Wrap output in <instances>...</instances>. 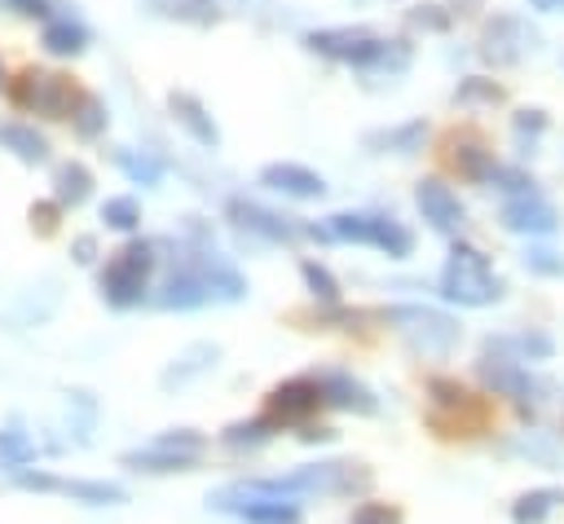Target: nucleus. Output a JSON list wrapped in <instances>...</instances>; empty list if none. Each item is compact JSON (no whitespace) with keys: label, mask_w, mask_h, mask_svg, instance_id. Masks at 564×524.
<instances>
[{"label":"nucleus","mask_w":564,"mask_h":524,"mask_svg":"<svg viewBox=\"0 0 564 524\" xmlns=\"http://www.w3.org/2000/svg\"><path fill=\"white\" fill-rule=\"evenodd\" d=\"M304 44L317 57L348 62V66H361V70H405L410 66V44L405 40H383L366 26H322V31H308Z\"/></svg>","instance_id":"f257e3e1"},{"label":"nucleus","mask_w":564,"mask_h":524,"mask_svg":"<svg viewBox=\"0 0 564 524\" xmlns=\"http://www.w3.org/2000/svg\"><path fill=\"white\" fill-rule=\"evenodd\" d=\"M436 286H441V295L449 304H463V308H485V304H498L502 299V277L467 242H454L449 247V260H445Z\"/></svg>","instance_id":"f03ea898"},{"label":"nucleus","mask_w":564,"mask_h":524,"mask_svg":"<svg viewBox=\"0 0 564 524\" xmlns=\"http://www.w3.org/2000/svg\"><path fill=\"white\" fill-rule=\"evenodd\" d=\"M304 233L322 238V242H366V247H379L388 255H410L414 251V233L401 220L370 216V211H339L326 225H304Z\"/></svg>","instance_id":"7ed1b4c3"},{"label":"nucleus","mask_w":564,"mask_h":524,"mask_svg":"<svg viewBox=\"0 0 564 524\" xmlns=\"http://www.w3.org/2000/svg\"><path fill=\"white\" fill-rule=\"evenodd\" d=\"M79 97H84V88L70 84L66 75H57V70L26 66V70H18L9 79V101L22 106V110H35L44 119H70L75 106H79Z\"/></svg>","instance_id":"20e7f679"},{"label":"nucleus","mask_w":564,"mask_h":524,"mask_svg":"<svg viewBox=\"0 0 564 524\" xmlns=\"http://www.w3.org/2000/svg\"><path fill=\"white\" fill-rule=\"evenodd\" d=\"M154 242H123L115 255H110V264H106V273H101V299L110 304V308H132V304H141V295H145V286H150V273H154Z\"/></svg>","instance_id":"39448f33"},{"label":"nucleus","mask_w":564,"mask_h":524,"mask_svg":"<svg viewBox=\"0 0 564 524\" xmlns=\"http://www.w3.org/2000/svg\"><path fill=\"white\" fill-rule=\"evenodd\" d=\"M198 454H203V436L189 427H176V432H163L150 445L123 454V467H132V471H189L198 462Z\"/></svg>","instance_id":"423d86ee"},{"label":"nucleus","mask_w":564,"mask_h":524,"mask_svg":"<svg viewBox=\"0 0 564 524\" xmlns=\"http://www.w3.org/2000/svg\"><path fill=\"white\" fill-rule=\"evenodd\" d=\"M383 317L397 321L405 330V339L414 348H423V352H449L458 343V321L445 317V313H436V308H427V304H397Z\"/></svg>","instance_id":"0eeeda50"},{"label":"nucleus","mask_w":564,"mask_h":524,"mask_svg":"<svg viewBox=\"0 0 564 524\" xmlns=\"http://www.w3.org/2000/svg\"><path fill=\"white\" fill-rule=\"evenodd\" d=\"M18 489H31V493H66L75 502H88V506H119L128 502V493L119 484H106V480H62V476H48V471H13Z\"/></svg>","instance_id":"6e6552de"},{"label":"nucleus","mask_w":564,"mask_h":524,"mask_svg":"<svg viewBox=\"0 0 564 524\" xmlns=\"http://www.w3.org/2000/svg\"><path fill=\"white\" fill-rule=\"evenodd\" d=\"M317 405H322L317 379L304 374V379H286V383H278V387L269 392V410H264V414L282 427V423H308V418L317 414Z\"/></svg>","instance_id":"1a4fd4ad"},{"label":"nucleus","mask_w":564,"mask_h":524,"mask_svg":"<svg viewBox=\"0 0 564 524\" xmlns=\"http://www.w3.org/2000/svg\"><path fill=\"white\" fill-rule=\"evenodd\" d=\"M414 203H419L423 220H427L432 229H441V233H458L463 220H467V207L458 203V194H454L445 181H436V176H427V181L414 185Z\"/></svg>","instance_id":"9d476101"},{"label":"nucleus","mask_w":564,"mask_h":524,"mask_svg":"<svg viewBox=\"0 0 564 524\" xmlns=\"http://www.w3.org/2000/svg\"><path fill=\"white\" fill-rule=\"evenodd\" d=\"M529 40H533V31H524L520 18L498 13V18H489L485 31H480V57H489L494 66H511V62H520V53L529 48Z\"/></svg>","instance_id":"9b49d317"},{"label":"nucleus","mask_w":564,"mask_h":524,"mask_svg":"<svg viewBox=\"0 0 564 524\" xmlns=\"http://www.w3.org/2000/svg\"><path fill=\"white\" fill-rule=\"evenodd\" d=\"M207 269H212V255H203L198 264H185L181 273L167 277V286L154 295L159 308H198L212 299V282H207Z\"/></svg>","instance_id":"f8f14e48"},{"label":"nucleus","mask_w":564,"mask_h":524,"mask_svg":"<svg viewBox=\"0 0 564 524\" xmlns=\"http://www.w3.org/2000/svg\"><path fill=\"white\" fill-rule=\"evenodd\" d=\"M313 379H317L322 405H335V410H348V414H375V410H379L375 392H370L361 379L344 374V370H322V374H313Z\"/></svg>","instance_id":"ddd939ff"},{"label":"nucleus","mask_w":564,"mask_h":524,"mask_svg":"<svg viewBox=\"0 0 564 524\" xmlns=\"http://www.w3.org/2000/svg\"><path fill=\"white\" fill-rule=\"evenodd\" d=\"M555 225H560V216H555V207H551L542 194H529V198H511V203L502 207V229H511V233L546 238V233H555Z\"/></svg>","instance_id":"4468645a"},{"label":"nucleus","mask_w":564,"mask_h":524,"mask_svg":"<svg viewBox=\"0 0 564 524\" xmlns=\"http://www.w3.org/2000/svg\"><path fill=\"white\" fill-rule=\"evenodd\" d=\"M229 220L251 229V233H260V238H269V242H291L295 233H304V225H291L286 216L264 211L260 203H247V198H229Z\"/></svg>","instance_id":"2eb2a0df"},{"label":"nucleus","mask_w":564,"mask_h":524,"mask_svg":"<svg viewBox=\"0 0 564 524\" xmlns=\"http://www.w3.org/2000/svg\"><path fill=\"white\" fill-rule=\"evenodd\" d=\"M480 379H485V387H494V392H502V396H516V401H524L538 383L529 379V370L516 361V357H502V352H494V348H485V357H480Z\"/></svg>","instance_id":"dca6fc26"},{"label":"nucleus","mask_w":564,"mask_h":524,"mask_svg":"<svg viewBox=\"0 0 564 524\" xmlns=\"http://www.w3.org/2000/svg\"><path fill=\"white\" fill-rule=\"evenodd\" d=\"M260 181L286 198H322L326 194V181L304 163H269V167H260Z\"/></svg>","instance_id":"f3484780"},{"label":"nucleus","mask_w":564,"mask_h":524,"mask_svg":"<svg viewBox=\"0 0 564 524\" xmlns=\"http://www.w3.org/2000/svg\"><path fill=\"white\" fill-rule=\"evenodd\" d=\"M167 110H172V119L198 141V145H220V128H216V119L207 114V106L194 97V92H167Z\"/></svg>","instance_id":"a211bd4d"},{"label":"nucleus","mask_w":564,"mask_h":524,"mask_svg":"<svg viewBox=\"0 0 564 524\" xmlns=\"http://www.w3.org/2000/svg\"><path fill=\"white\" fill-rule=\"evenodd\" d=\"M88 194H93V172L84 163H75V159L57 163V172H53V203L57 207H84Z\"/></svg>","instance_id":"6ab92c4d"},{"label":"nucleus","mask_w":564,"mask_h":524,"mask_svg":"<svg viewBox=\"0 0 564 524\" xmlns=\"http://www.w3.org/2000/svg\"><path fill=\"white\" fill-rule=\"evenodd\" d=\"M44 48H48L53 57H79V53L88 48V26H84L79 18H70V13L53 18V22L44 26Z\"/></svg>","instance_id":"aec40b11"},{"label":"nucleus","mask_w":564,"mask_h":524,"mask_svg":"<svg viewBox=\"0 0 564 524\" xmlns=\"http://www.w3.org/2000/svg\"><path fill=\"white\" fill-rule=\"evenodd\" d=\"M423 137H427V123L423 119H410V123H397V128H383V132H366V145L370 150L414 154V150H423Z\"/></svg>","instance_id":"412c9836"},{"label":"nucleus","mask_w":564,"mask_h":524,"mask_svg":"<svg viewBox=\"0 0 564 524\" xmlns=\"http://www.w3.org/2000/svg\"><path fill=\"white\" fill-rule=\"evenodd\" d=\"M0 145H9V150H13L22 163H31V167L48 159V141H44L31 123H4V128H0Z\"/></svg>","instance_id":"4be33fe9"},{"label":"nucleus","mask_w":564,"mask_h":524,"mask_svg":"<svg viewBox=\"0 0 564 524\" xmlns=\"http://www.w3.org/2000/svg\"><path fill=\"white\" fill-rule=\"evenodd\" d=\"M560 502H564V489H533V493H520L516 506H511V524H542Z\"/></svg>","instance_id":"5701e85b"},{"label":"nucleus","mask_w":564,"mask_h":524,"mask_svg":"<svg viewBox=\"0 0 564 524\" xmlns=\"http://www.w3.org/2000/svg\"><path fill=\"white\" fill-rule=\"evenodd\" d=\"M449 150H454L449 159H454V167H458L463 176H471V181H485V176H489L494 154H489V150H485L476 137H463V141L454 137V141H449Z\"/></svg>","instance_id":"b1692460"},{"label":"nucleus","mask_w":564,"mask_h":524,"mask_svg":"<svg viewBox=\"0 0 564 524\" xmlns=\"http://www.w3.org/2000/svg\"><path fill=\"white\" fill-rule=\"evenodd\" d=\"M273 432H278V423H273L269 414H260V418H251V423H229V427L220 432V440H225L229 449H260L264 440H273Z\"/></svg>","instance_id":"393cba45"},{"label":"nucleus","mask_w":564,"mask_h":524,"mask_svg":"<svg viewBox=\"0 0 564 524\" xmlns=\"http://www.w3.org/2000/svg\"><path fill=\"white\" fill-rule=\"evenodd\" d=\"M485 348H494V352H516V361H546V357L555 352V343H551L546 335H538V330H524V335H516V339H489Z\"/></svg>","instance_id":"a878e982"},{"label":"nucleus","mask_w":564,"mask_h":524,"mask_svg":"<svg viewBox=\"0 0 564 524\" xmlns=\"http://www.w3.org/2000/svg\"><path fill=\"white\" fill-rule=\"evenodd\" d=\"M238 511H242L247 524H300V506H295V502L260 498V502H242Z\"/></svg>","instance_id":"bb28decb"},{"label":"nucleus","mask_w":564,"mask_h":524,"mask_svg":"<svg viewBox=\"0 0 564 524\" xmlns=\"http://www.w3.org/2000/svg\"><path fill=\"white\" fill-rule=\"evenodd\" d=\"M106 119H110V114H106V101L84 88V97H79V106H75V114H70V128H75L79 137H101V132H106Z\"/></svg>","instance_id":"cd10ccee"},{"label":"nucleus","mask_w":564,"mask_h":524,"mask_svg":"<svg viewBox=\"0 0 564 524\" xmlns=\"http://www.w3.org/2000/svg\"><path fill=\"white\" fill-rule=\"evenodd\" d=\"M485 181H489L494 189L511 194V198H529V194H538V181H533L529 172H520V167H502V163H494Z\"/></svg>","instance_id":"c85d7f7f"},{"label":"nucleus","mask_w":564,"mask_h":524,"mask_svg":"<svg viewBox=\"0 0 564 524\" xmlns=\"http://www.w3.org/2000/svg\"><path fill=\"white\" fill-rule=\"evenodd\" d=\"M454 101L458 106H494V101H502V88L494 84V79H485V75H467V79H458V88H454Z\"/></svg>","instance_id":"c756f323"},{"label":"nucleus","mask_w":564,"mask_h":524,"mask_svg":"<svg viewBox=\"0 0 564 524\" xmlns=\"http://www.w3.org/2000/svg\"><path fill=\"white\" fill-rule=\"evenodd\" d=\"M101 220H106L110 229L128 233V229H137V225H141V207H137V198L119 194V198H106V203H101Z\"/></svg>","instance_id":"7c9ffc66"},{"label":"nucleus","mask_w":564,"mask_h":524,"mask_svg":"<svg viewBox=\"0 0 564 524\" xmlns=\"http://www.w3.org/2000/svg\"><path fill=\"white\" fill-rule=\"evenodd\" d=\"M546 132V110H516V119H511V137H516V145L520 150H533L538 145V137Z\"/></svg>","instance_id":"2f4dec72"},{"label":"nucleus","mask_w":564,"mask_h":524,"mask_svg":"<svg viewBox=\"0 0 564 524\" xmlns=\"http://www.w3.org/2000/svg\"><path fill=\"white\" fill-rule=\"evenodd\" d=\"M300 277H304V286H308L322 304H335V299H339V282L330 277V269H326V264L304 260V264H300Z\"/></svg>","instance_id":"473e14b6"},{"label":"nucleus","mask_w":564,"mask_h":524,"mask_svg":"<svg viewBox=\"0 0 564 524\" xmlns=\"http://www.w3.org/2000/svg\"><path fill=\"white\" fill-rule=\"evenodd\" d=\"M35 458V440H26L18 427H9V432H0V462L4 467H13V471H22L26 462Z\"/></svg>","instance_id":"72a5a7b5"},{"label":"nucleus","mask_w":564,"mask_h":524,"mask_svg":"<svg viewBox=\"0 0 564 524\" xmlns=\"http://www.w3.org/2000/svg\"><path fill=\"white\" fill-rule=\"evenodd\" d=\"M115 159H119V167H123V172H128L137 185H159V176H163V163H154V159H145V154L119 150Z\"/></svg>","instance_id":"f704fd0d"},{"label":"nucleus","mask_w":564,"mask_h":524,"mask_svg":"<svg viewBox=\"0 0 564 524\" xmlns=\"http://www.w3.org/2000/svg\"><path fill=\"white\" fill-rule=\"evenodd\" d=\"M524 269L529 273H542V277H560L564 273V255L551 251V247H529L524 251Z\"/></svg>","instance_id":"c9c22d12"},{"label":"nucleus","mask_w":564,"mask_h":524,"mask_svg":"<svg viewBox=\"0 0 564 524\" xmlns=\"http://www.w3.org/2000/svg\"><path fill=\"white\" fill-rule=\"evenodd\" d=\"M172 13L185 18V22H198V26H207V22L220 18V9L212 0H172Z\"/></svg>","instance_id":"e433bc0d"},{"label":"nucleus","mask_w":564,"mask_h":524,"mask_svg":"<svg viewBox=\"0 0 564 524\" xmlns=\"http://www.w3.org/2000/svg\"><path fill=\"white\" fill-rule=\"evenodd\" d=\"M352 524H401V511L388 502H361L352 511Z\"/></svg>","instance_id":"4c0bfd02"},{"label":"nucleus","mask_w":564,"mask_h":524,"mask_svg":"<svg viewBox=\"0 0 564 524\" xmlns=\"http://www.w3.org/2000/svg\"><path fill=\"white\" fill-rule=\"evenodd\" d=\"M57 216H62V207H57L53 198H48V203H35V207H31V229L48 238V233L57 229Z\"/></svg>","instance_id":"58836bf2"},{"label":"nucleus","mask_w":564,"mask_h":524,"mask_svg":"<svg viewBox=\"0 0 564 524\" xmlns=\"http://www.w3.org/2000/svg\"><path fill=\"white\" fill-rule=\"evenodd\" d=\"M93 251H97V242H93L88 233H84V238H75V260H79V264H88V260H93Z\"/></svg>","instance_id":"ea45409f"},{"label":"nucleus","mask_w":564,"mask_h":524,"mask_svg":"<svg viewBox=\"0 0 564 524\" xmlns=\"http://www.w3.org/2000/svg\"><path fill=\"white\" fill-rule=\"evenodd\" d=\"M9 4H13L18 13H31V18H35V13H48V0H9Z\"/></svg>","instance_id":"a19ab883"},{"label":"nucleus","mask_w":564,"mask_h":524,"mask_svg":"<svg viewBox=\"0 0 564 524\" xmlns=\"http://www.w3.org/2000/svg\"><path fill=\"white\" fill-rule=\"evenodd\" d=\"M533 9H542V13H564V0H533Z\"/></svg>","instance_id":"79ce46f5"},{"label":"nucleus","mask_w":564,"mask_h":524,"mask_svg":"<svg viewBox=\"0 0 564 524\" xmlns=\"http://www.w3.org/2000/svg\"><path fill=\"white\" fill-rule=\"evenodd\" d=\"M0 79H4V70H0Z\"/></svg>","instance_id":"37998d69"}]
</instances>
